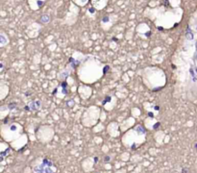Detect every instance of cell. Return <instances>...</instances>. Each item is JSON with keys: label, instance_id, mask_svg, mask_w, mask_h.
Here are the masks:
<instances>
[{"label": "cell", "instance_id": "cell-2", "mask_svg": "<svg viewBox=\"0 0 197 173\" xmlns=\"http://www.w3.org/2000/svg\"><path fill=\"white\" fill-rule=\"evenodd\" d=\"M182 172H183V173H187V169H183Z\"/></svg>", "mask_w": 197, "mask_h": 173}, {"label": "cell", "instance_id": "cell-1", "mask_svg": "<svg viewBox=\"0 0 197 173\" xmlns=\"http://www.w3.org/2000/svg\"><path fill=\"white\" fill-rule=\"evenodd\" d=\"M105 161H106V162H107V161H110V157H106V158H105Z\"/></svg>", "mask_w": 197, "mask_h": 173}]
</instances>
